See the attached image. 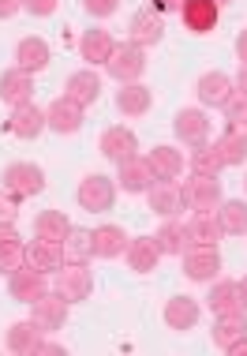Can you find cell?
Segmentation results:
<instances>
[{"instance_id": "10", "label": "cell", "mask_w": 247, "mask_h": 356, "mask_svg": "<svg viewBox=\"0 0 247 356\" xmlns=\"http://www.w3.org/2000/svg\"><path fill=\"white\" fill-rule=\"evenodd\" d=\"M146 207L161 218H176L184 210V191H180L176 180H154L146 188Z\"/></svg>"}, {"instance_id": "42", "label": "cell", "mask_w": 247, "mask_h": 356, "mask_svg": "<svg viewBox=\"0 0 247 356\" xmlns=\"http://www.w3.org/2000/svg\"><path fill=\"white\" fill-rule=\"evenodd\" d=\"M60 8V0H23V12H31L34 19H45Z\"/></svg>"}, {"instance_id": "21", "label": "cell", "mask_w": 247, "mask_h": 356, "mask_svg": "<svg viewBox=\"0 0 247 356\" xmlns=\"http://www.w3.org/2000/svg\"><path fill=\"white\" fill-rule=\"evenodd\" d=\"M112 49H117V42H112V34L101 31V26L83 31V38H79V56L90 64V68H94V64H105L112 56Z\"/></svg>"}, {"instance_id": "7", "label": "cell", "mask_w": 247, "mask_h": 356, "mask_svg": "<svg viewBox=\"0 0 247 356\" xmlns=\"http://www.w3.org/2000/svg\"><path fill=\"white\" fill-rule=\"evenodd\" d=\"M184 207L187 210H217L221 207V180L217 177H195L184 180Z\"/></svg>"}, {"instance_id": "20", "label": "cell", "mask_w": 247, "mask_h": 356, "mask_svg": "<svg viewBox=\"0 0 247 356\" xmlns=\"http://www.w3.org/2000/svg\"><path fill=\"white\" fill-rule=\"evenodd\" d=\"M15 68H23V72H45L49 68V60H53V53H49V42L45 38H23V42L15 45Z\"/></svg>"}, {"instance_id": "47", "label": "cell", "mask_w": 247, "mask_h": 356, "mask_svg": "<svg viewBox=\"0 0 247 356\" xmlns=\"http://www.w3.org/2000/svg\"><path fill=\"white\" fill-rule=\"evenodd\" d=\"M34 353H64V345H56V341H37Z\"/></svg>"}, {"instance_id": "30", "label": "cell", "mask_w": 247, "mask_h": 356, "mask_svg": "<svg viewBox=\"0 0 247 356\" xmlns=\"http://www.w3.org/2000/svg\"><path fill=\"white\" fill-rule=\"evenodd\" d=\"M26 266H34V270H42V274H56V270L64 266L60 244H49V240H34V244L26 248Z\"/></svg>"}, {"instance_id": "27", "label": "cell", "mask_w": 247, "mask_h": 356, "mask_svg": "<svg viewBox=\"0 0 247 356\" xmlns=\"http://www.w3.org/2000/svg\"><path fill=\"white\" fill-rule=\"evenodd\" d=\"M232 90H236V86H232V79L225 72H206L203 79H198V102L214 105V109H221V105L229 102Z\"/></svg>"}, {"instance_id": "32", "label": "cell", "mask_w": 247, "mask_h": 356, "mask_svg": "<svg viewBox=\"0 0 247 356\" xmlns=\"http://www.w3.org/2000/svg\"><path fill=\"white\" fill-rule=\"evenodd\" d=\"M198 323V300L191 296H173V300L165 304V326L169 330H191Z\"/></svg>"}, {"instance_id": "50", "label": "cell", "mask_w": 247, "mask_h": 356, "mask_svg": "<svg viewBox=\"0 0 247 356\" xmlns=\"http://www.w3.org/2000/svg\"><path fill=\"white\" fill-rule=\"evenodd\" d=\"M217 4H221V8H225V4H232V0H217Z\"/></svg>"}, {"instance_id": "49", "label": "cell", "mask_w": 247, "mask_h": 356, "mask_svg": "<svg viewBox=\"0 0 247 356\" xmlns=\"http://www.w3.org/2000/svg\"><path fill=\"white\" fill-rule=\"evenodd\" d=\"M240 296H244V307H247V274H244V282H240Z\"/></svg>"}, {"instance_id": "40", "label": "cell", "mask_w": 247, "mask_h": 356, "mask_svg": "<svg viewBox=\"0 0 247 356\" xmlns=\"http://www.w3.org/2000/svg\"><path fill=\"white\" fill-rule=\"evenodd\" d=\"M15 218H19V199L0 188V225H15Z\"/></svg>"}, {"instance_id": "33", "label": "cell", "mask_w": 247, "mask_h": 356, "mask_svg": "<svg viewBox=\"0 0 247 356\" xmlns=\"http://www.w3.org/2000/svg\"><path fill=\"white\" fill-rule=\"evenodd\" d=\"M42 326H37L34 319H23V323H15L12 330H8V353H15V356H26V353H34L37 349V341H42Z\"/></svg>"}, {"instance_id": "28", "label": "cell", "mask_w": 247, "mask_h": 356, "mask_svg": "<svg viewBox=\"0 0 247 356\" xmlns=\"http://www.w3.org/2000/svg\"><path fill=\"white\" fill-rule=\"evenodd\" d=\"M221 233V221H217V210H195L191 221H187V240L191 244H217Z\"/></svg>"}, {"instance_id": "29", "label": "cell", "mask_w": 247, "mask_h": 356, "mask_svg": "<svg viewBox=\"0 0 247 356\" xmlns=\"http://www.w3.org/2000/svg\"><path fill=\"white\" fill-rule=\"evenodd\" d=\"M64 263H90L94 259V229H68V236L60 240Z\"/></svg>"}, {"instance_id": "25", "label": "cell", "mask_w": 247, "mask_h": 356, "mask_svg": "<svg viewBox=\"0 0 247 356\" xmlns=\"http://www.w3.org/2000/svg\"><path fill=\"white\" fill-rule=\"evenodd\" d=\"M19 266H26V244L15 225H0V274H15Z\"/></svg>"}, {"instance_id": "22", "label": "cell", "mask_w": 247, "mask_h": 356, "mask_svg": "<svg viewBox=\"0 0 247 356\" xmlns=\"http://www.w3.org/2000/svg\"><path fill=\"white\" fill-rule=\"evenodd\" d=\"M31 98H34V79H31V72L12 68V72L0 75V102H8V105L15 109V105L31 102Z\"/></svg>"}, {"instance_id": "52", "label": "cell", "mask_w": 247, "mask_h": 356, "mask_svg": "<svg viewBox=\"0 0 247 356\" xmlns=\"http://www.w3.org/2000/svg\"><path fill=\"white\" fill-rule=\"evenodd\" d=\"M244 188H247V180H244Z\"/></svg>"}, {"instance_id": "12", "label": "cell", "mask_w": 247, "mask_h": 356, "mask_svg": "<svg viewBox=\"0 0 247 356\" xmlns=\"http://www.w3.org/2000/svg\"><path fill=\"white\" fill-rule=\"evenodd\" d=\"M31 307H34L31 319H34L37 326H42L45 334H53V330H60V326L68 323V307H71V304L64 300L60 293H45V296H37V300H34Z\"/></svg>"}, {"instance_id": "5", "label": "cell", "mask_w": 247, "mask_h": 356, "mask_svg": "<svg viewBox=\"0 0 247 356\" xmlns=\"http://www.w3.org/2000/svg\"><path fill=\"white\" fill-rule=\"evenodd\" d=\"M75 195H79L83 210H90V214H105V210H112V203H117V184H112V177L90 172V177L79 184Z\"/></svg>"}, {"instance_id": "46", "label": "cell", "mask_w": 247, "mask_h": 356, "mask_svg": "<svg viewBox=\"0 0 247 356\" xmlns=\"http://www.w3.org/2000/svg\"><path fill=\"white\" fill-rule=\"evenodd\" d=\"M225 353H229V356H247V334H244L240 341H232V345H229V349H225Z\"/></svg>"}, {"instance_id": "48", "label": "cell", "mask_w": 247, "mask_h": 356, "mask_svg": "<svg viewBox=\"0 0 247 356\" xmlns=\"http://www.w3.org/2000/svg\"><path fill=\"white\" fill-rule=\"evenodd\" d=\"M236 90L247 94V64H240V75H236Z\"/></svg>"}, {"instance_id": "51", "label": "cell", "mask_w": 247, "mask_h": 356, "mask_svg": "<svg viewBox=\"0 0 247 356\" xmlns=\"http://www.w3.org/2000/svg\"><path fill=\"white\" fill-rule=\"evenodd\" d=\"M240 128H244V131H247V120H244V124H240Z\"/></svg>"}, {"instance_id": "1", "label": "cell", "mask_w": 247, "mask_h": 356, "mask_svg": "<svg viewBox=\"0 0 247 356\" xmlns=\"http://www.w3.org/2000/svg\"><path fill=\"white\" fill-rule=\"evenodd\" d=\"M105 72H109V79H117L120 86L124 83H139V75L146 72V49L135 42H124L112 49V56L105 60Z\"/></svg>"}, {"instance_id": "39", "label": "cell", "mask_w": 247, "mask_h": 356, "mask_svg": "<svg viewBox=\"0 0 247 356\" xmlns=\"http://www.w3.org/2000/svg\"><path fill=\"white\" fill-rule=\"evenodd\" d=\"M221 109H225V120H229V124H244L247 120V94L244 90H232L229 102H225Z\"/></svg>"}, {"instance_id": "15", "label": "cell", "mask_w": 247, "mask_h": 356, "mask_svg": "<svg viewBox=\"0 0 247 356\" xmlns=\"http://www.w3.org/2000/svg\"><path fill=\"white\" fill-rule=\"evenodd\" d=\"M173 131L180 143H187V147H203L206 139H210V120H206L203 109H180L176 120H173Z\"/></svg>"}, {"instance_id": "35", "label": "cell", "mask_w": 247, "mask_h": 356, "mask_svg": "<svg viewBox=\"0 0 247 356\" xmlns=\"http://www.w3.org/2000/svg\"><path fill=\"white\" fill-rule=\"evenodd\" d=\"M154 240H157V248H161V255H184V248L191 244L187 240V225L184 221H173V218H165V225L154 233Z\"/></svg>"}, {"instance_id": "8", "label": "cell", "mask_w": 247, "mask_h": 356, "mask_svg": "<svg viewBox=\"0 0 247 356\" xmlns=\"http://www.w3.org/2000/svg\"><path fill=\"white\" fill-rule=\"evenodd\" d=\"M49 274L34 270V266H19L15 274H8V293H12V300L19 304H34L37 296L49 293V282H45Z\"/></svg>"}, {"instance_id": "11", "label": "cell", "mask_w": 247, "mask_h": 356, "mask_svg": "<svg viewBox=\"0 0 247 356\" xmlns=\"http://www.w3.org/2000/svg\"><path fill=\"white\" fill-rule=\"evenodd\" d=\"M214 150H217V158H221L225 169H240L247 161V131L240 124H229V128L214 139Z\"/></svg>"}, {"instance_id": "19", "label": "cell", "mask_w": 247, "mask_h": 356, "mask_svg": "<svg viewBox=\"0 0 247 356\" xmlns=\"http://www.w3.org/2000/svg\"><path fill=\"white\" fill-rule=\"evenodd\" d=\"M64 94H68L71 102H79L83 109H87V105H94V102L101 98V75L94 72V68L75 72V75H68V83H64Z\"/></svg>"}, {"instance_id": "34", "label": "cell", "mask_w": 247, "mask_h": 356, "mask_svg": "<svg viewBox=\"0 0 247 356\" xmlns=\"http://www.w3.org/2000/svg\"><path fill=\"white\" fill-rule=\"evenodd\" d=\"M71 221L64 218V210H42V214L34 218V236L37 240H49V244H60L64 236H68Z\"/></svg>"}, {"instance_id": "3", "label": "cell", "mask_w": 247, "mask_h": 356, "mask_svg": "<svg viewBox=\"0 0 247 356\" xmlns=\"http://www.w3.org/2000/svg\"><path fill=\"white\" fill-rule=\"evenodd\" d=\"M180 263H184V274L191 277V282H214V277L221 274L217 244H187L184 255H180Z\"/></svg>"}, {"instance_id": "43", "label": "cell", "mask_w": 247, "mask_h": 356, "mask_svg": "<svg viewBox=\"0 0 247 356\" xmlns=\"http://www.w3.org/2000/svg\"><path fill=\"white\" fill-rule=\"evenodd\" d=\"M180 4H184V0H150V8H154V12H161V15L180 12Z\"/></svg>"}, {"instance_id": "6", "label": "cell", "mask_w": 247, "mask_h": 356, "mask_svg": "<svg viewBox=\"0 0 247 356\" xmlns=\"http://www.w3.org/2000/svg\"><path fill=\"white\" fill-rule=\"evenodd\" d=\"M180 19L191 34H214L221 23V4L217 0H184L180 4Z\"/></svg>"}, {"instance_id": "41", "label": "cell", "mask_w": 247, "mask_h": 356, "mask_svg": "<svg viewBox=\"0 0 247 356\" xmlns=\"http://www.w3.org/2000/svg\"><path fill=\"white\" fill-rule=\"evenodd\" d=\"M83 8H87V15H94V19H109L120 8V0H83Z\"/></svg>"}, {"instance_id": "4", "label": "cell", "mask_w": 247, "mask_h": 356, "mask_svg": "<svg viewBox=\"0 0 247 356\" xmlns=\"http://www.w3.org/2000/svg\"><path fill=\"white\" fill-rule=\"evenodd\" d=\"M56 293L68 304H83L94 293V274L87 270V263H64L56 270Z\"/></svg>"}, {"instance_id": "26", "label": "cell", "mask_w": 247, "mask_h": 356, "mask_svg": "<svg viewBox=\"0 0 247 356\" xmlns=\"http://www.w3.org/2000/svg\"><path fill=\"white\" fill-rule=\"evenodd\" d=\"M150 105H154V90L142 83H124L117 90V109L124 117H142V113H150Z\"/></svg>"}, {"instance_id": "17", "label": "cell", "mask_w": 247, "mask_h": 356, "mask_svg": "<svg viewBox=\"0 0 247 356\" xmlns=\"http://www.w3.org/2000/svg\"><path fill=\"white\" fill-rule=\"evenodd\" d=\"M101 154H105L109 161H117V165H120L124 158H135V154H139L135 131L124 128V124H117V128H105V131H101Z\"/></svg>"}, {"instance_id": "31", "label": "cell", "mask_w": 247, "mask_h": 356, "mask_svg": "<svg viewBox=\"0 0 247 356\" xmlns=\"http://www.w3.org/2000/svg\"><path fill=\"white\" fill-rule=\"evenodd\" d=\"M128 252V236L120 225H98L94 229V259H117Z\"/></svg>"}, {"instance_id": "24", "label": "cell", "mask_w": 247, "mask_h": 356, "mask_svg": "<svg viewBox=\"0 0 247 356\" xmlns=\"http://www.w3.org/2000/svg\"><path fill=\"white\" fill-rule=\"evenodd\" d=\"M247 334V315H244V307L240 312H225V315H214V330H210V338L217 349H229L232 341H240Z\"/></svg>"}, {"instance_id": "37", "label": "cell", "mask_w": 247, "mask_h": 356, "mask_svg": "<svg viewBox=\"0 0 247 356\" xmlns=\"http://www.w3.org/2000/svg\"><path fill=\"white\" fill-rule=\"evenodd\" d=\"M210 312L214 315H225V312H240L244 307V296H240V282H214L210 289Z\"/></svg>"}, {"instance_id": "16", "label": "cell", "mask_w": 247, "mask_h": 356, "mask_svg": "<svg viewBox=\"0 0 247 356\" xmlns=\"http://www.w3.org/2000/svg\"><path fill=\"white\" fill-rule=\"evenodd\" d=\"M117 184L128 191V195H146V188L154 184V172H150L146 158H124L120 161V172H117Z\"/></svg>"}, {"instance_id": "45", "label": "cell", "mask_w": 247, "mask_h": 356, "mask_svg": "<svg viewBox=\"0 0 247 356\" xmlns=\"http://www.w3.org/2000/svg\"><path fill=\"white\" fill-rule=\"evenodd\" d=\"M236 56H240V64H247V31L236 34Z\"/></svg>"}, {"instance_id": "14", "label": "cell", "mask_w": 247, "mask_h": 356, "mask_svg": "<svg viewBox=\"0 0 247 356\" xmlns=\"http://www.w3.org/2000/svg\"><path fill=\"white\" fill-rule=\"evenodd\" d=\"M45 120H49V128L56 136H75V131L83 128V105L64 94V98H56L49 109H45Z\"/></svg>"}, {"instance_id": "13", "label": "cell", "mask_w": 247, "mask_h": 356, "mask_svg": "<svg viewBox=\"0 0 247 356\" xmlns=\"http://www.w3.org/2000/svg\"><path fill=\"white\" fill-rule=\"evenodd\" d=\"M8 128H12L15 139H37L45 128H49V120H45V109H37L34 102H23L12 109V120H8Z\"/></svg>"}, {"instance_id": "44", "label": "cell", "mask_w": 247, "mask_h": 356, "mask_svg": "<svg viewBox=\"0 0 247 356\" xmlns=\"http://www.w3.org/2000/svg\"><path fill=\"white\" fill-rule=\"evenodd\" d=\"M15 12H23V0H0V19H12Z\"/></svg>"}, {"instance_id": "18", "label": "cell", "mask_w": 247, "mask_h": 356, "mask_svg": "<svg viewBox=\"0 0 247 356\" xmlns=\"http://www.w3.org/2000/svg\"><path fill=\"white\" fill-rule=\"evenodd\" d=\"M128 266L135 274H154L157 270V263H161V248H157V240L154 236H135V240H128Z\"/></svg>"}, {"instance_id": "9", "label": "cell", "mask_w": 247, "mask_h": 356, "mask_svg": "<svg viewBox=\"0 0 247 356\" xmlns=\"http://www.w3.org/2000/svg\"><path fill=\"white\" fill-rule=\"evenodd\" d=\"M131 42L135 45H142V49H154V45L165 38V15L161 12H154V8H139L135 15H131Z\"/></svg>"}, {"instance_id": "23", "label": "cell", "mask_w": 247, "mask_h": 356, "mask_svg": "<svg viewBox=\"0 0 247 356\" xmlns=\"http://www.w3.org/2000/svg\"><path fill=\"white\" fill-rule=\"evenodd\" d=\"M146 165L150 172H154V180H176L180 172H184V154H180L176 147H154L146 154Z\"/></svg>"}, {"instance_id": "36", "label": "cell", "mask_w": 247, "mask_h": 356, "mask_svg": "<svg viewBox=\"0 0 247 356\" xmlns=\"http://www.w3.org/2000/svg\"><path fill=\"white\" fill-rule=\"evenodd\" d=\"M217 221H221V233L244 236L247 233V203H244V199H221V207H217Z\"/></svg>"}, {"instance_id": "38", "label": "cell", "mask_w": 247, "mask_h": 356, "mask_svg": "<svg viewBox=\"0 0 247 356\" xmlns=\"http://www.w3.org/2000/svg\"><path fill=\"white\" fill-rule=\"evenodd\" d=\"M187 169L195 172V177H221V158H217V150L210 143H203V147L191 150V158H187Z\"/></svg>"}, {"instance_id": "2", "label": "cell", "mask_w": 247, "mask_h": 356, "mask_svg": "<svg viewBox=\"0 0 247 356\" xmlns=\"http://www.w3.org/2000/svg\"><path fill=\"white\" fill-rule=\"evenodd\" d=\"M42 188H45V172L37 169L34 161H12V165L4 169V191H12L19 203L42 195Z\"/></svg>"}]
</instances>
